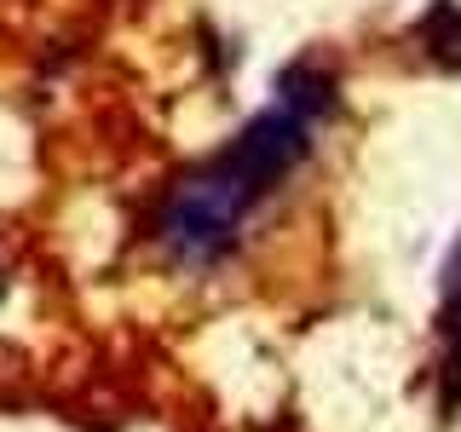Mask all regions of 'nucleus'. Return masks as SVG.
Masks as SVG:
<instances>
[{"mask_svg":"<svg viewBox=\"0 0 461 432\" xmlns=\"http://www.w3.org/2000/svg\"><path fill=\"white\" fill-rule=\"evenodd\" d=\"M317 115L294 110L288 98H271L213 162H202L162 208V248L179 266H220L242 242L249 213L312 156Z\"/></svg>","mask_w":461,"mask_h":432,"instance_id":"f257e3e1","label":"nucleus"},{"mask_svg":"<svg viewBox=\"0 0 461 432\" xmlns=\"http://www.w3.org/2000/svg\"><path fill=\"white\" fill-rule=\"evenodd\" d=\"M415 40H421V52L432 64L461 69V0H432L421 12V23H415Z\"/></svg>","mask_w":461,"mask_h":432,"instance_id":"f03ea898","label":"nucleus"},{"mask_svg":"<svg viewBox=\"0 0 461 432\" xmlns=\"http://www.w3.org/2000/svg\"><path fill=\"white\" fill-rule=\"evenodd\" d=\"M444 335L456 346V369H461V242L450 254V266H444Z\"/></svg>","mask_w":461,"mask_h":432,"instance_id":"7ed1b4c3","label":"nucleus"}]
</instances>
